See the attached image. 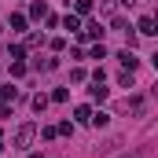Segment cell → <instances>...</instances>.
Wrapping results in <instances>:
<instances>
[{"mask_svg": "<svg viewBox=\"0 0 158 158\" xmlns=\"http://www.w3.org/2000/svg\"><path fill=\"white\" fill-rule=\"evenodd\" d=\"M30 15H33V19H44V15H48V7H44V4H40V0H37V4L30 7Z\"/></svg>", "mask_w": 158, "mask_h": 158, "instance_id": "5", "label": "cell"}, {"mask_svg": "<svg viewBox=\"0 0 158 158\" xmlns=\"http://www.w3.org/2000/svg\"><path fill=\"white\" fill-rule=\"evenodd\" d=\"M11 30H26V19L22 15H11Z\"/></svg>", "mask_w": 158, "mask_h": 158, "instance_id": "7", "label": "cell"}, {"mask_svg": "<svg viewBox=\"0 0 158 158\" xmlns=\"http://www.w3.org/2000/svg\"><path fill=\"white\" fill-rule=\"evenodd\" d=\"M74 114H77V121H88V118H92V110H88V107H77Z\"/></svg>", "mask_w": 158, "mask_h": 158, "instance_id": "9", "label": "cell"}, {"mask_svg": "<svg viewBox=\"0 0 158 158\" xmlns=\"http://www.w3.org/2000/svg\"><path fill=\"white\" fill-rule=\"evenodd\" d=\"M118 59H121V66H125V70H136V55H132V52H129V48H125V52H121Z\"/></svg>", "mask_w": 158, "mask_h": 158, "instance_id": "3", "label": "cell"}, {"mask_svg": "<svg viewBox=\"0 0 158 158\" xmlns=\"http://www.w3.org/2000/svg\"><path fill=\"white\" fill-rule=\"evenodd\" d=\"M121 4H125V7H132V4H136V0H121Z\"/></svg>", "mask_w": 158, "mask_h": 158, "instance_id": "10", "label": "cell"}, {"mask_svg": "<svg viewBox=\"0 0 158 158\" xmlns=\"http://www.w3.org/2000/svg\"><path fill=\"white\" fill-rule=\"evenodd\" d=\"M92 11V0H77V15H88Z\"/></svg>", "mask_w": 158, "mask_h": 158, "instance_id": "8", "label": "cell"}, {"mask_svg": "<svg viewBox=\"0 0 158 158\" xmlns=\"http://www.w3.org/2000/svg\"><path fill=\"white\" fill-rule=\"evenodd\" d=\"M33 136H37V125H33V121H26V125L15 132V147H30V143H33Z\"/></svg>", "mask_w": 158, "mask_h": 158, "instance_id": "1", "label": "cell"}, {"mask_svg": "<svg viewBox=\"0 0 158 158\" xmlns=\"http://www.w3.org/2000/svg\"><path fill=\"white\" fill-rule=\"evenodd\" d=\"M136 30H140V33H143V37H151V33H155V19H151V15H143V19H140V26H136Z\"/></svg>", "mask_w": 158, "mask_h": 158, "instance_id": "2", "label": "cell"}, {"mask_svg": "<svg viewBox=\"0 0 158 158\" xmlns=\"http://www.w3.org/2000/svg\"><path fill=\"white\" fill-rule=\"evenodd\" d=\"M88 92H92V99H107V88H103V81H96Z\"/></svg>", "mask_w": 158, "mask_h": 158, "instance_id": "4", "label": "cell"}, {"mask_svg": "<svg viewBox=\"0 0 158 158\" xmlns=\"http://www.w3.org/2000/svg\"><path fill=\"white\" fill-rule=\"evenodd\" d=\"M63 26H66V30H74V33H77V26H81V22H77V15H66V19H63Z\"/></svg>", "mask_w": 158, "mask_h": 158, "instance_id": "6", "label": "cell"}]
</instances>
